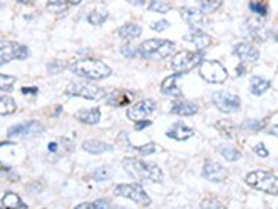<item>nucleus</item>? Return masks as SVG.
<instances>
[{"instance_id":"obj_43","label":"nucleus","mask_w":278,"mask_h":209,"mask_svg":"<svg viewBox=\"0 0 278 209\" xmlns=\"http://www.w3.org/2000/svg\"><path fill=\"white\" fill-rule=\"evenodd\" d=\"M149 124H151L149 121H139V123L136 124V129H137V131H141V129H144V127H148Z\"/></svg>"},{"instance_id":"obj_1","label":"nucleus","mask_w":278,"mask_h":209,"mask_svg":"<svg viewBox=\"0 0 278 209\" xmlns=\"http://www.w3.org/2000/svg\"><path fill=\"white\" fill-rule=\"evenodd\" d=\"M124 171L131 174L137 181H153L161 183L163 181V172L156 164H149V162L139 161L136 158H126L123 161Z\"/></svg>"},{"instance_id":"obj_29","label":"nucleus","mask_w":278,"mask_h":209,"mask_svg":"<svg viewBox=\"0 0 278 209\" xmlns=\"http://www.w3.org/2000/svg\"><path fill=\"white\" fill-rule=\"evenodd\" d=\"M91 176H92V179H96V181H107V179L113 176V171H111V167L101 166V167H97Z\"/></svg>"},{"instance_id":"obj_34","label":"nucleus","mask_w":278,"mask_h":209,"mask_svg":"<svg viewBox=\"0 0 278 209\" xmlns=\"http://www.w3.org/2000/svg\"><path fill=\"white\" fill-rule=\"evenodd\" d=\"M219 5H221V2H218V0H215V2H201L200 10H201V14H210V12H215Z\"/></svg>"},{"instance_id":"obj_45","label":"nucleus","mask_w":278,"mask_h":209,"mask_svg":"<svg viewBox=\"0 0 278 209\" xmlns=\"http://www.w3.org/2000/svg\"><path fill=\"white\" fill-rule=\"evenodd\" d=\"M9 144H12V141H5V142H0V147H2V146H9Z\"/></svg>"},{"instance_id":"obj_18","label":"nucleus","mask_w":278,"mask_h":209,"mask_svg":"<svg viewBox=\"0 0 278 209\" xmlns=\"http://www.w3.org/2000/svg\"><path fill=\"white\" fill-rule=\"evenodd\" d=\"M181 77L179 74H173L170 77H166L161 84V92L166 96H179L181 94V89L178 85V79Z\"/></svg>"},{"instance_id":"obj_39","label":"nucleus","mask_w":278,"mask_h":209,"mask_svg":"<svg viewBox=\"0 0 278 209\" xmlns=\"http://www.w3.org/2000/svg\"><path fill=\"white\" fill-rule=\"evenodd\" d=\"M154 149H156V146L153 142H149V144H146V146H141V147H137V151L141 154H153L154 153Z\"/></svg>"},{"instance_id":"obj_6","label":"nucleus","mask_w":278,"mask_h":209,"mask_svg":"<svg viewBox=\"0 0 278 209\" xmlns=\"http://www.w3.org/2000/svg\"><path fill=\"white\" fill-rule=\"evenodd\" d=\"M203 54L201 52H189V50H181L173 57L171 66L176 71V74H186L191 69H194L196 66H201Z\"/></svg>"},{"instance_id":"obj_44","label":"nucleus","mask_w":278,"mask_h":209,"mask_svg":"<svg viewBox=\"0 0 278 209\" xmlns=\"http://www.w3.org/2000/svg\"><path fill=\"white\" fill-rule=\"evenodd\" d=\"M74 209H92V204H89V202H84V204H79L77 207Z\"/></svg>"},{"instance_id":"obj_9","label":"nucleus","mask_w":278,"mask_h":209,"mask_svg":"<svg viewBox=\"0 0 278 209\" xmlns=\"http://www.w3.org/2000/svg\"><path fill=\"white\" fill-rule=\"evenodd\" d=\"M200 74L203 79L213 84H221L228 77L227 69L223 67V64L216 61H203L200 66Z\"/></svg>"},{"instance_id":"obj_41","label":"nucleus","mask_w":278,"mask_h":209,"mask_svg":"<svg viewBox=\"0 0 278 209\" xmlns=\"http://www.w3.org/2000/svg\"><path fill=\"white\" fill-rule=\"evenodd\" d=\"M92 209H109V204H107V201H96V202H92Z\"/></svg>"},{"instance_id":"obj_17","label":"nucleus","mask_w":278,"mask_h":209,"mask_svg":"<svg viewBox=\"0 0 278 209\" xmlns=\"http://www.w3.org/2000/svg\"><path fill=\"white\" fill-rule=\"evenodd\" d=\"M76 119H79L80 123L84 124H97L101 119V111L96 107H91V109H80V111L76 112Z\"/></svg>"},{"instance_id":"obj_19","label":"nucleus","mask_w":278,"mask_h":209,"mask_svg":"<svg viewBox=\"0 0 278 209\" xmlns=\"http://www.w3.org/2000/svg\"><path fill=\"white\" fill-rule=\"evenodd\" d=\"M141 27H139L137 24H132V22H129V24H124L123 27L118 28V36L126 40V42H129V40H134L137 39L139 36H141Z\"/></svg>"},{"instance_id":"obj_4","label":"nucleus","mask_w":278,"mask_h":209,"mask_svg":"<svg viewBox=\"0 0 278 209\" xmlns=\"http://www.w3.org/2000/svg\"><path fill=\"white\" fill-rule=\"evenodd\" d=\"M246 184L252 188L263 191L266 194H276L278 193V177L268 171H253L246 176Z\"/></svg>"},{"instance_id":"obj_14","label":"nucleus","mask_w":278,"mask_h":209,"mask_svg":"<svg viewBox=\"0 0 278 209\" xmlns=\"http://www.w3.org/2000/svg\"><path fill=\"white\" fill-rule=\"evenodd\" d=\"M233 52L240 57L241 62H257L260 57V52L250 44H238L235 45Z\"/></svg>"},{"instance_id":"obj_10","label":"nucleus","mask_w":278,"mask_h":209,"mask_svg":"<svg viewBox=\"0 0 278 209\" xmlns=\"http://www.w3.org/2000/svg\"><path fill=\"white\" fill-rule=\"evenodd\" d=\"M29 57V49L12 40H0V66L7 64L12 59L24 61Z\"/></svg>"},{"instance_id":"obj_8","label":"nucleus","mask_w":278,"mask_h":209,"mask_svg":"<svg viewBox=\"0 0 278 209\" xmlns=\"http://www.w3.org/2000/svg\"><path fill=\"white\" fill-rule=\"evenodd\" d=\"M114 193L121 196V197H127V199L137 202L141 206H149L151 204V197L146 194L141 186L137 183H132V184H118L114 188Z\"/></svg>"},{"instance_id":"obj_30","label":"nucleus","mask_w":278,"mask_h":209,"mask_svg":"<svg viewBox=\"0 0 278 209\" xmlns=\"http://www.w3.org/2000/svg\"><path fill=\"white\" fill-rule=\"evenodd\" d=\"M216 127L223 136H227V137L235 136V126L231 124L230 121H219V123H216Z\"/></svg>"},{"instance_id":"obj_49","label":"nucleus","mask_w":278,"mask_h":209,"mask_svg":"<svg viewBox=\"0 0 278 209\" xmlns=\"http://www.w3.org/2000/svg\"><path fill=\"white\" fill-rule=\"evenodd\" d=\"M0 7H2V5H0Z\"/></svg>"},{"instance_id":"obj_16","label":"nucleus","mask_w":278,"mask_h":209,"mask_svg":"<svg viewBox=\"0 0 278 209\" xmlns=\"http://www.w3.org/2000/svg\"><path fill=\"white\" fill-rule=\"evenodd\" d=\"M82 149L86 153L89 154H102V153H107V151H111L113 146L104 141H96V139H89V141H84L82 142Z\"/></svg>"},{"instance_id":"obj_20","label":"nucleus","mask_w":278,"mask_h":209,"mask_svg":"<svg viewBox=\"0 0 278 209\" xmlns=\"http://www.w3.org/2000/svg\"><path fill=\"white\" fill-rule=\"evenodd\" d=\"M193 134H194L193 129H189V127H186L184 124H175L166 132L168 137L176 139V141H186V139H189Z\"/></svg>"},{"instance_id":"obj_24","label":"nucleus","mask_w":278,"mask_h":209,"mask_svg":"<svg viewBox=\"0 0 278 209\" xmlns=\"http://www.w3.org/2000/svg\"><path fill=\"white\" fill-rule=\"evenodd\" d=\"M181 17L188 24H200L203 20V14L200 9H193V7H183L181 9Z\"/></svg>"},{"instance_id":"obj_12","label":"nucleus","mask_w":278,"mask_h":209,"mask_svg":"<svg viewBox=\"0 0 278 209\" xmlns=\"http://www.w3.org/2000/svg\"><path fill=\"white\" fill-rule=\"evenodd\" d=\"M154 111H156V102L151 101V99H144V101L136 102L134 106L127 111V117H129L131 121L139 123V121H143L144 117L151 115Z\"/></svg>"},{"instance_id":"obj_48","label":"nucleus","mask_w":278,"mask_h":209,"mask_svg":"<svg viewBox=\"0 0 278 209\" xmlns=\"http://www.w3.org/2000/svg\"><path fill=\"white\" fill-rule=\"evenodd\" d=\"M0 209H4V207H0Z\"/></svg>"},{"instance_id":"obj_31","label":"nucleus","mask_w":278,"mask_h":209,"mask_svg":"<svg viewBox=\"0 0 278 209\" xmlns=\"http://www.w3.org/2000/svg\"><path fill=\"white\" fill-rule=\"evenodd\" d=\"M15 77L14 75H5L0 74V91H12V87L15 84Z\"/></svg>"},{"instance_id":"obj_3","label":"nucleus","mask_w":278,"mask_h":209,"mask_svg":"<svg viewBox=\"0 0 278 209\" xmlns=\"http://www.w3.org/2000/svg\"><path fill=\"white\" fill-rule=\"evenodd\" d=\"M175 50V42L171 40H163V39H149L137 47V55H141L143 59L149 61H161L166 59L171 52Z\"/></svg>"},{"instance_id":"obj_21","label":"nucleus","mask_w":278,"mask_h":209,"mask_svg":"<svg viewBox=\"0 0 278 209\" xmlns=\"http://www.w3.org/2000/svg\"><path fill=\"white\" fill-rule=\"evenodd\" d=\"M171 112L176 115H193L198 112V106L189 101H176L173 104Z\"/></svg>"},{"instance_id":"obj_33","label":"nucleus","mask_w":278,"mask_h":209,"mask_svg":"<svg viewBox=\"0 0 278 209\" xmlns=\"http://www.w3.org/2000/svg\"><path fill=\"white\" fill-rule=\"evenodd\" d=\"M149 10H154V12H161V14H166L168 10H170V4H164V2H158V0H154V2H149Z\"/></svg>"},{"instance_id":"obj_32","label":"nucleus","mask_w":278,"mask_h":209,"mask_svg":"<svg viewBox=\"0 0 278 209\" xmlns=\"http://www.w3.org/2000/svg\"><path fill=\"white\" fill-rule=\"evenodd\" d=\"M79 2H49L47 4V9L50 12H64L67 10L69 5H77Z\"/></svg>"},{"instance_id":"obj_36","label":"nucleus","mask_w":278,"mask_h":209,"mask_svg":"<svg viewBox=\"0 0 278 209\" xmlns=\"http://www.w3.org/2000/svg\"><path fill=\"white\" fill-rule=\"evenodd\" d=\"M248 5H250V10H252V12H258L260 15H265V14H266V7H265V4H260V2H250Z\"/></svg>"},{"instance_id":"obj_47","label":"nucleus","mask_w":278,"mask_h":209,"mask_svg":"<svg viewBox=\"0 0 278 209\" xmlns=\"http://www.w3.org/2000/svg\"><path fill=\"white\" fill-rule=\"evenodd\" d=\"M275 40H276V42H278V34H276V36H275Z\"/></svg>"},{"instance_id":"obj_27","label":"nucleus","mask_w":278,"mask_h":209,"mask_svg":"<svg viewBox=\"0 0 278 209\" xmlns=\"http://www.w3.org/2000/svg\"><path fill=\"white\" fill-rule=\"evenodd\" d=\"M17 109V104L12 97L9 96H0V115H10L14 114Z\"/></svg>"},{"instance_id":"obj_2","label":"nucleus","mask_w":278,"mask_h":209,"mask_svg":"<svg viewBox=\"0 0 278 209\" xmlns=\"http://www.w3.org/2000/svg\"><path fill=\"white\" fill-rule=\"evenodd\" d=\"M71 71L76 75H79V77H86L91 80L106 79L113 74L111 67H109L107 64L96 59H82V61L74 62L71 66Z\"/></svg>"},{"instance_id":"obj_11","label":"nucleus","mask_w":278,"mask_h":209,"mask_svg":"<svg viewBox=\"0 0 278 209\" xmlns=\"http://www.w3.org/2000/svg\"><path fill=\"white\" fill-rule=\"evenodd\" d=\"M213 102H215V106L221 112H233V111H238L240 107V97L227 91L215 92V94H213Z\"/></svg>"},{"instance_id":"obj_7","label":"nucleus","mask_w":278,"mask_h":209,"mask_svg":"<svg viewBox=\"0 0 278 209\" xmlns=\"http://www.w3.org/2000/svg\"><path fill=\"white\" fill-rule=\"evenodd\" d=\"M44 132V126L39 121H29V123L15 124L7 131V137L12 141H20V139H31Z\"/></svg>"},{"instance_id":"obj_37","label":"nucleus","mask_w":278,"mask_h":209,"mask_svg":"<svg viewBox=\"0 0 278 209\" xmlns=\"http://www.w3.org/2000/svg\"><path fill=\"white\" fill-rule=\"evenodd\" d=\"M121 54L123 55H126L127 59H132L136 54H137V49H134V47H131V45H124L123 49H121Z\"/></svg>"},{"instance_id":"obj_5","label":"nucleus","mask_w":278,"mask_h":209,"mask_svg":"<svg viewBox=\"0 0 278 209\" xmlns=\"http://www.w3.org/2000/svg\"><path fill=\"white\" fill-rule=\"evenodd\" d=\"M66 94L74 96V97L89 99V101H99V99L106 96V92H104L102 87L96 84L84 82V80H76V82H71L66 87Z\"/></svg>"},{"instance_id":"obj_23","label":"nucleus","mask_w":278,"mask_h":209,"mask_svg":"<svg viewBox=\"0 0 278 209\" xmlns=\"http://www.w3.org/2000/svg\"><path fill=\"white\" fill-rule=\"evenodd\" d=\"M72 149V144L69 139L66 137H61V139H57V141L54 142H50L49 144V151L52 154H59V156H64V154H67L69 151Z\"/></svg>"},{"instance_id":"obj_22","label":"nucleus","mask_w":278,"mask_h":209,"mask_svg":"<svg viewBox=\"0 0 278 209\" xmlns=\"http://www.w3.org/2000/svg\"><path fill=\"white\" fill-rule=\"evenodd\" d=\"M2 207L4 209H25L27 206L22 202L19 194L15 193H5L2 196Z\"/></svg>"},{"instance_id":"obj_35","label":"nucleus","mask_w":278,"mask_h":209,"mask_svg":"<svg viewBox=\"0 0 278 209\" xmlns=\"http://www.w3.org/2000/svg\"><path fill=\"white\" fill-rule=\"evenodd\" d=\"M201 207L203 209H225L221 206V202H218L216 199H206L201 202Z\"/></svg>"},{"instance_id":"obj_26","label":"nucleus","mask_w":278,"mask_h":209,"mask_svg":"<svg viewBox=\"0 0 278 209\" xmlns=\"http://www.w3.org/2000/svg\"><path fill=\"white\" fill-rule=\"evenodd\" d=\"M270 89V80H266L263 77H253L250 82V91L255 96H262L263 92Z\"/></svg>"},{"instance_id":"obj_40","label":"nucleus","mask_w":278,"mask_h":209,"mask_svg":"<svg viewBox=\"0 0 278 209\" xmlns=\"http://www.w3.org/2000/svg\"><path fill=\"white\" fill-rule=\"evenodd\" d=\"M170 27V24H168L166 20H159V22H156V24H151V28L156 32H161V31H164V28Z\"/></svg>"},{"instance_id":"obj_25","label":"nucleus","mask_w":278,"mask_h":209,"mask_svg":"<svg viewBox=\"0 0 278 209\" xmlns=\"http://www.w3.org/2000/svg\"><path fill=\"white\" fill-rule=\"evenodd\" d=\"M107 15H109V12H107V9L104 7V5H99V7H96L92 12L88 15V20L91 22L92 25H101L104 20L107 19Z\"/></svg>"},{"instance_id":"obj_46","label":"nucleus","mask_w":278,"mask_h":209,"mask_svg":"<svg viewBox=\"0 0 278 209\" xmlns=\"http://www.w3.org/2000/svg\"><path fill=\"white\" fill-rule=\"evenodd\" d=\"M2 171H4V164L0 162V172H2Z\"/></svg>"},{"instance_id":"obj_38","label":"nucleus","mask_w":278,"mask_h":209,"mask_svg":"<svg viewBox=\"0 0 278 209\" xmlns=\"http://www.w3.org/2000/svg\"><path fill=\"white\" fill-rule=\"evenodd\" d=\"M262 126H263V123H258V121H246V123H243V127L245 129H262Z\"/></svg>"},{"instance_id":"obj_28","label":"nucleus","mask_w":278,"mask_h":209,"mask_svg":"<svg viewBox=\"0 0 278 209\" xmlns=\"http://www.w3.org/2000/svg\"><path fill=\"white\" fill-rule=\"evenodd\" d=\"M219 154H221L227 161H238L241 158L240 151L235 149L233 146H228V144H225V146L219 147Z\"/></svg>"},{"instance_id":"obj_13","label":"nucleus","mask_w":278,"mask_h":209,"mask_svg":"<svg viewBox=\"0 0 278 209\" xmlns=\"http://www.w3.org/2000/svg\"><path fill=\"white\" fill-rule=\"evenodd\" d=\"M203 176H205L208 181L211 183H221L227 179L228 171L219 164V162L215 161H208L205 164V169H203Z\"/></svg>"},{"instance_id":"obj_42","label":"nucleus","mask_w":278,"mask_h":209,"mask_svg":"<svg viewBox=\"0 0 278 209\" xmlns=\"http://www.w3.org/2000/svg\"><path fill=\"white\" fill-rule=\"evenodd\" d=\"M255 153H257L258 156H262V158H266V156H268V151L265 149L263 144H258V146H255Z\"/></svg>"},{"instance_id":"obj_15","label":"nucleus","mask_w":278,"mask_h":209,"mask_svg":"<svg viewBox=\"0 0 278 209\" xmlns=\"http://www.w3.org/2000/svg\"><path fill=\"white\" fill-rule=\"evenodd\" d=\"M184 40H188V42H193L196 45V49H198L200 52L203 49H206V45L210 44V36H208L206 32L203 31H191L189 34H186L184 36Z\"/></svg>"}]
</instances>
